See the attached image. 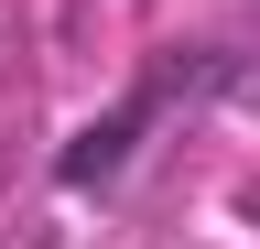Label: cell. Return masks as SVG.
I'll return each instance as SVG.
<instances>
[{"label": "cell", "instance_id": "obj_1", "mask_svg": "<svg viewBox=\"0 0 260 249\" xmlns=\"http://www.w3.org/2000/svg\"><path fill=\"white\" fill-rule=\"evenodd\" d=\"M249 87H260L249 54H228V44H162L152 65L119 87V109H98L87 130L54 152V195H109V184L141 163V141H152L174 109H195V98H249Z\"/></svg>", "mask_w": 260, "mask_h": 249}]
</instances>
